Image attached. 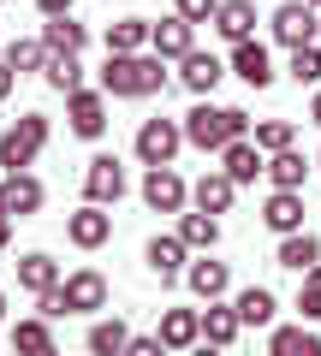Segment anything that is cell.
<instances>
[{"label": "cell", "instance_id": "28", "mask_svg": "<svg viewBox=\"0 0 321 356\" xmlns=\"http://www.w3.org/2000/svg\"><path fill=\"white\" fill-rule=\"evenodd\" d=\"M0 60L13 65L18 77H24V72H42V65H48V42H42V36H13Z\"/></svg>", "mask_w": 321, "mask_h": 356}, {"label": "cell", "instance_id": "15", "mask_svg": "<svg viewBox=\"0 0 321 356\" xmlns=\"http://www.w3.org/2000/svg\"><path fill=\"white\" fill-rule=\"evenodd\" d=\"M232 72L244 77L250 89H268L274 83V54L262 48L256 36H250V42H232Z\"/></svg>", "mask_w": 321, "mask_h": 356}, {"label": "cell", "instance_id": "12", "mask_svg": "<svg viewBox=\"0 0 321 356\" xmlns=\"http://www.w3.org/2000/svg\"><path fill=\"white\" fill-rule=\"evenodd\" d=\"M191 202L208 208V214H232V202H238V178H232L226 166H208V172L191 184Z\"/></svg>", "mask_w": 321, "mask_h": 356}, {"label": "cell", "instance_id": "14", "mask_svg": "<svg viewBox=\"0 0 321 356\" xmlns=\"http://www.w3.org/2000/svg\"><path fill=\"white\" fill-rule=\"evenodd\" d=\"M149 48L161 54V60H185V54L196 48V24H191V18H179V13L161 18V24L149 30Z\"/></svg>", "mask_w": 321, "mask_h": 356}, {"label": "cell", "instance_id": "43", "mask_svg": "<svg viewBox=\"0 0 321 356\" xmlns=\"http://www.w3.org/2000/svg\"><path fill=\"white\" fill-rule=\"evenodd\" d=\"M309 119H315V125H321V83H315V102H309Z\"/></svg>", "mask_w": 321, "mask_h": 356}, {"label": "cell", "instance_id": "47", "mask_svg": "<svg viewBox=\"0 0 321 356\" xmlns=\"http://www.w3.org/2000/svg\"><path fill=\"white\" fill-rule=\"evenodd\" d=\"M315 42H321V24H315Z\"/></svg>", "mask_w": 321, "mask_h": 356}, {"label": "cell", "instance_id": "8", "mask_svg": "<svg viewBox=\"0 0 321 356\" xmlns=\"http://www.w3.org/2000/svg\"><path fill=\"white\" fill-rule=\"evenodd\" d=\"M119 196H125V166H119V154H95V161L84 166V202L113 208Z\"/></svg>", "mask_w": 321, "mask_h": 356}, {"label": "cell", "instance_id": "25", "mask_svg": "<svg viewBox=\"0 0 321 356\" xmlns=\"http://www.w3.org/2000/svg\"><path fill=\"white\" fill-rule=\"evenodd\" d=\"M232 309H238V321H244V327H268V321L280 315V303H274L268 285H244V291L232 297Z\"/></svg>", "mask_w": 321, "mask_h": 356}, {"label": "cell", "instance_id": "36", "mask_svg": "<svg viewBox=\"0 0 321 356\" xmlns=\"http://www.w3.org/2000/svg\"><path fill=\"white\" fill-rule=\"evenodd\" d=\"M256 143H262V154H280V149H292V143H297V125H292V119H262Z\"/></svg>", "mask_w": 321, "mask_h": 356}, {"label": "cell", "instance_id": "11", "mask_svg": "<svg viewBox=\"0 0 321 356\" xmlns=\"http://www.w3.org/2000/svg\"><path fill=\"white\" fill-rule=\"evenodd\" d=\"M143 261H149V273H155V280L167 285V280H179L185 267H191V243H185L179 232H167V238H149Z\"/></svg>", "mask_w": 321, "mask_h": 356}, {"label": "cell", "instance_id": "45", "mask_svg": "<svg viewBox=\"0 0 321 356\" xmlns=\"http://www.w3.org/2000/svg\"><path fill=\"white\" fill-rule=\"evenodd\" d=\"M0 321H6V291H0Z\"/></svg>", "mask_w": 321, "mask_h": 356}, {"label": "cell", "instance_id": "46", "mask_svg": "<svg viewBox=\"0 0 321 356\" xmlns=\"http://www.w3.org/2000/svg\"><path fill=\"white\" fill-rule=\"evenodd\" d=\"M309 6H315V13H321V0H309Z\"/></svg>", "mask_w": 321, "mask_h": 356}, {"label": "cell", "instance_id": "23", "mask_svg": "<svg viewBox=\"0 0 321 356\" xmlns=\"http://www.w3.org/2000/svg\"><path fill=\"white\" fill-rule=\"evenodd\" d=\"M214 30L226 42H250V36H256V0H220Z\"/></svg>", "mask_w": 321, "mask_h": 356}, {"label": "cell", "instance_id": "5", "mask_svg": "<svg viewBox=\"0 0 321 356\" xmlns=\"http://www.w3.org/2000/svg\"><path fill=\"white\" fill-rule=\"evenodd\" d=\"M65 125H72V137L95 143L107 131V89H72L65 95Z\"/></svg>", "mask_w": 321, "mask_h": 356}, {"label": "cell", "instance_id": "6", "mask_svg": "<svg viewBox=\"0 0 321 356\" xmlns=\"http://www.w3.org/2000/svg\"><path fill=\"white\" fill-rule=\"evenodd\" d=\"M315 6L309 0H285V6H274V18H268V30H274V42L280 48H304V42H315Z\"/></svg>", "mask_w": 321, "mask_h": 356}, {"label": "cell", "instance_id": "22", "mask_svg": "<svg viewBox=\"0 0 321 356\" xmlns=\"http://www.w3.org/2000/svg\"><path fill=\"white\" fill-rule=\"evenodd\" d=\"M274 261L292 267V273H309V267L321 261V238H315V232H285L280 250H274Z\"/></svg>", "mask_w": 321, "mask_h": 356}, {"label": "cell", "instance_id": "44", "mask_svg": "<svg viewBox=\"0 0 321 356\" xmlns=\"http://www.w3.org/2000/svg\"><path fill=\"white\" fill-rule=\"evenodd\" d=\"M304 280H315V285H321V261H315V267H309V273H304Z\"/></svg>", "mask_w": 321, "mask_h": 356}, {"label": "cell", "instance_id": "9", "mask_svg": "<svg viewBox=\"0 0 321 356\" xmlns=\"http://www.w3.org/2000/svg\"><path fill=\"white\" fill-rule=\"evenodd\" d=\"M60 291H65V315H95V309H107V280L95 273V267H77V273H65Z\"/></svg>", "mask_w": 321, "mask_h": 356}, {"label": "cell", "instance_id": "31", "mask_svg": "<svg viewBox=\"0 0 321 356\" xmlns=\"http://www.w3.org/2000/svg\"><path fill=\"white\" fill-rule=\"evenodd\" d=\"M42 77H48V89H60V95L84 89V65H77V54H54V48H48V65H42Z\"/></svg>", "mask_w": 321, "mask_h": 356}, {"label": "cell", "instance_id": "13", "mask_svg": "<svg viewBox=\"0 0 321 356\" xmlns=\"http://www.w3.org/2000/svg\"><path fill=\"white\" fill-rule=\"evenodd\" d=\"M220 166H226L238 184H256V178L268 172V154H262V143H256V137H232L226 149H220Z\"/></svg>", "mask_w": 321, "mask_h": 356}, {"label": "cell", "instance_id": "4", "mask_svg": "<svg viewBox=\"0 0 321 356\" xmlns=\"http://www.w3.org/2000/svg\"><path fill=\"white\" fill-rule=\"evenodd\" d=\"M185 149V125H179V119H161V113H155V119H143V125H137V161L143 166H173V154H179Z\"/></svg>", "mask_w": 321, "mask_h": 356}, {"label": "cell", "instance_id": "19", "mask_svg": "<svg viewBox=\"0 0 321 356\" xmlns=\"http://www.w3.org/2000/svg\"><path fill=\"white\" fill-rule=\"evenodd\" d=\"M262 226L268 232H304V191H274L268 202H262Z\"/></svg>", "mask_w": 321, "mask_h": 356}, {"label": "cell", "instance_id": "30", "mask_svg": "<svg viewBox=\"0 0 321 356\" xmlns=\"http://www.w3.org/2000/svg\"><path fill=\"white\" fill-rule=\"evenodd\" d=\"M179 238L191 243L196 255H203V250H214V243H220V220L208 214V208H196V214H179Z\"/></svg>", "mask_w": 321, "mask_h": 356}, {"label": "cell", "instance_id": "20", "mask_svg": "<svg viewBox=\"0 0 321 356\" xmlns=\"http://www.w3.org/2000/svg\"><path fill=\"white\" fill-rule=\"evenodd\" d=\"M161 344H167V350L203 344V309H167V315H161Z\"/></svg>", "mask_w": 321, "mask_h": 356}, {"label": "cell", "instance_id": "10", "mask_svg": "<svg viewBox=\"0 0 321 356\" xmlns=\"http://www.w3.org/2000/svg\"><path fill=\"white\" fill-rule=\"evenodd\" d=\"M65 238H72L77 250H102V243L113 238V214H107L102 202H84L77 214H65Z\"/></svg>", "mask_w": 321, "mask_h": 356}, {"label": "cell", "instance_id": "42", "mask_svg": "<svg viewBox=\"0 0 321 356\" xmlns=\"http://www.w3.org/2000/svg\"><path fill=\"white\" fill-rule=\"evenodd\" d=\"M13 243V214H0V250Z\"/></svg>", "mask_w": 321, "mask_h": 356}, {"label": "cell", "instance_id": "34", "mask_svg": "<svg viewBox=\"0 0 321 356\" xmlns=\"http://www.w3.org/2000/svg\"><path fill=\"white\" fill-rule=\"evenodd\" d=\"M13 344H18V350H30V356H54L48 315H42V321H18V327H13Z\"/></svg>", "mask_w": 321, "mask_h": 356}, {"label": "cell", "instance_id": "41", "mask_svg": "<svg viewBox=\"0 0 321 356\" xmlns=\"http://www.w3.org/2000/svg\"><path fill=\"white\" fill-rule=\"evenodd\" d=\"M42 6V18H54V13H72V0H36Z\"/></svg>", "mask_w": 321, "mask_h": 356}, {"label": "cell", "instance_id": "16", "mask_svg": "<svg viewBox=\"0 0 321 356\" xmlns=\"http://www.w3.org/2000/svg\"><path fill=\"white\" fill-rule=\"evenodd\" d=\"M238 332H244L238 309H232V303H220V297H214V303L203 309V344H208V350H232V344H238Z\"/></svg>", "mask_w": 321, "mask_h": 356}, {"label": "cell", "instance_id": "26", "mask_svg": "<svg viewBox=\"0 0 321 356\" xmlns=\"http://www.w3.org/2000/svg\"><path fill=\"white\" fill-rule=\"evenodd\" d=\"M42 42H48L54 54H84V42H90V30L77 24L72 13H54L48 24H42Z\"/></svg>", "mask_w": 321, "mask_h": 356}, {"label": "cell", "instance_id": "48", "mask_svg": "<svg viewBox=\"0 0 321 356\" xmlns=\"http://www.w3.org/2000/svg\"><path fill=\"white\" fill-rule=\"evenodd\" d=\"M315 166H321V154H315Z\"/></svg>", "mask_w": 321, "mask_h": 356}, {"label": "cell", "instance_id": "29", "mask_svg": "<svg viewBox=\"0 0 321 356\" xmlns=\"http://www.w3.org/2000/svg\"><path fill=\"white\" fill-rule=\"evenodd\" d=\"M149 18H119V24H107V54H143L149 48Z\"/></svg>", "mask_w": 321, "mask_h": 356}, {"label": "cell", "instance_id": "35", "mask_svg": "<svg viewBox=\"0 0 321 356\" xmlns=\"http://www.w3.org/2000/svg\"><path fill=\"white\" fill-rule=\"evenodd\" d=\"M285 72H292V83L297 89H315L321 83V42H304V48H292V65H285Z\"/></svg>", "mask_w": 321, "mask_h": 356}, {"label": "cell", "instance_id": "40", "mask_svg": "<svg viewBox=\"0 0 321 356\" xmlns=\"http://www.w3.org/2000/svg\"><path fill=\"white\" fill-rule=\"evenodd\" d=\"M13 83H18V72H13V65H6V60H0V102L13 95Z\"/></svg>", "mask_w": 321, "mask_h": 356}, {"label": "cell", "instance_id": "21", "mask_svg": "<svg viewBox=\"0 0 321 356\" xmlns=\"http://www.w3.org/2000/svg\"><path fill=\"white\" fill-rule=\"evenodd\" d=\"M6 202H13V214H18V220H30V214H42L48 191H42V178L24 166V172H6Z\"/></svg>", "mask_w": 321, "mask_h": 356}, {"label": "cell", "instance_id": "18", "mask_svg": "<svg viewBox=\"0 0 321 356\" xmlns=\"http://www.w3.org/2000/svg\"><path fill=\"white\" fill-rule=\"evenodd\" d=\"M220 77H226V65H220L214 54H203V48H191V54L179 60V83L191 89V95H214Z\"/></svg>", "mask_w": 321, "mask_h": 356}, {"label": "cell", "instance_id": "27", "mask_svg": "<svg viewBox=\"0 0 321 356\" xmlns=\"http://www.w3.org/2000/svg\"><path fill=\"white\" fill-rule=\"evenodd\" d=\"M304 178H309V161L297 149L268 154V184H274V191H304Z\"/></svg>", "mask_w": 321, "mask_h": 356}, {"label": "cell", "instance_id": "2", "mask_svg": "<svg viewBox=\"0 0 321 356\" xmlns=\"http://www.w3.org/2000/svg\"><path fill=\"white\" fill-rule=\"evenodd\" d=\"M232 137H250V113L244 107H208L203 95H196V107L185 113V143L203 154H220Z\"/></svg>", "mask_w": 321, "mask_h": 356}, {"label": "cell", "instance_id": "32", "mask_svg": "<svg viewBox=\"0 0 321 356\" xmlns=\"http://www.w3.org/2000/svg\"><path fill=\"white\" fill-rule=\"evenodd\" d=\"M90 350L95 356H119V350H131V327H125V321H95V327H90Z\"/></svg>", "mask_w": 321, "mask_h": 356}, {"label": "cell", "instance_id": "17", "mask_svg": "<svg viewBox=\"0 0 321 356\" xmlns=\"http://www.w3.org/2000/svg\"><path fill=\"white\" fill-rule=\"evenodd\" d=\"M185 285H191L203 303H214V297H226V291H232V273H226V261H214V255L203 250V261L185 267Z\"/></svg>", "mask_w": 321, "mask_h": 356}, {"label": "cell", "instance_id": "7", "mask_svg": "<svg viewBox=\"0 0 321 356\" xmlns=\"http://www.w3.org/2000/svg\"><path fill=\"white\" fill-rule=\"evenodd\" d=\"M143 202H149L155 214H185V202H191V184H185L173 166H149V172H143Z\"/></svg>", "mask_w": 321, "mask_h": 356}, {"label": "cell", "instance_id": "3", "mask_svg": "<svg viewBox=\"0 0 321 356\" xmlns=\"http://www.w3.org/2000/svg\"><path fill=\"white\" fill-rule=\"evenodd\" d=\"M48 137H54L48 113H24V119H13V125L0 131V166H6V172H24V166H36V154L48 149Z\"/></svg>", "mask_w": 321, "mask_h": 356}, {"label": "cell", "instance_id": "33", "mask_svg": "<svg viewBox=\"0 0 321 356\" xmlns=\"http://www.w3.org/2000/svg\"><path fill=\"white\" fill-rule=\"evenodd\" d=\"M268 350H274V356H297V350L315 356V350H321V339H315L309 327H274V332H268Z\"/></svg>", "mask_w": 321, "mask_h": 356}, {"label": "cell", "instance_id": "1", "mask_svg": "<svg viewBox=\"0 0 321 356\" xmlns=\"http://www.w3.org/2000/svg\"><path fill=\"white\" fill-rule=\"evenodd\" d=\"M102 89H107V95H119V102L161 95V89H167V60H161L155 48H143V54H107Z\"/></svg>", "mask_w": 321, "mask_h": 356}, {"label": "cell", "instance_id": "37", "mask_svg": "<svg viewBox=\"0 0 321 356\" xmlns=\"http://www.w3.org/2000/svg\"><path fill=\"white\" fill-rule=\"evenodd\" d=\"M173 13H179V18H191V24H214L220 0H173Z\"/></svg>", "mask_w": 321, "mask_h": 356}, {"label": "cell", "instance_id": "38", "mask_svg": "<svg viewBox=\"0 0 321 356\" xmlns=\"http://www.w3.org/2000/svg\"><path fill=\"white\" fill-rule=\"evenodd\" d=\"M297 315H304V321H321V285H315V280H304V291H297Z\"/></svg>", "mask_w": 321, "mask_h": 356}, {"label": "cell", "instance_id": "24", "mask_svg": "<svg viewBox=\"0 0 321 356\" xmlns=\"http://www.w3.org/2000/svg\"><path fill=\"white\" fill-rule=\"evenodd\" d=\"M18 285H24L30 297L54 291V285H60V261H54V255H42V250H30L24 261H18Z\"/></svg>", "mask_w": 321, "mask_h": 356}, {"label": "cell", "instance_id": "39", "mask_svg": "<svg viewBox=\"0 0 321 356\" xmlns=\"http://www.w3.org/2000/svg\"><path fill=\"white\" fill-rule=\"evenodd\" d=\"M161 350H167L161 332H155V339H149V332H131V356H161Z\"/></svg>", "mask_w": 321, "mask_h": 356}]
</instances>
